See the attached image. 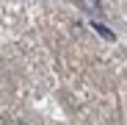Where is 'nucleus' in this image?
<instances>
[{
	"label": "nucleus",
	"mask_w": 127,
	"mask_h": 125,
	"mask_svg": "<svg viewBox=\"0 0 127 125\" xmlns=\"http://www.w3.org/2000/svg\"><path fill=\"white\" fill-rule=\"evenodd\" d=\"M80 6L86 8L89 14H97V17L102 14V6H99V0H80Z\"/></svg>",
	"instance_id": "nucleus-1"
},
{
	"label": "nucleus",
	"mask_w": 127,
	"mask_h": 125,
	"mask_svg": "<svg viewBox=\"0 0 127 125\" xmlns=\"http://www.w3.org/2000/svg\"><path fill=\"white\" fill-rule=\"evenodd\" d=\"M94 28H97V31H99V33H102V36H105V39H111V42H113V39H116V36H113V31H108V28H102V25H99V22H94Z\"/></svg>",
	"instance_id": "nucleus-2"
}]
</instances>
